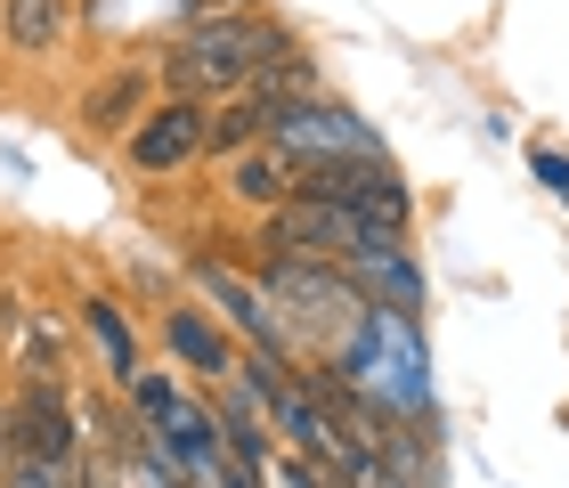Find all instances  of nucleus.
I'll return each instance as SVG.
<instances>
[{"label": "nucleus", "mask_w": 569, "mask_h": 488, "mask_svg": "<svg viewBox=\"0 0 569 488\" xmlns=\"http://www.w3.org/2000/svg\"><path fill=\"white\" fill-rule=\"evenodd\" d=\"M203 147H212V114H203V98H163L154 114H139L131 163L139 171H179V163H196Z\"/></svg>", "instance_id": "nucleus-6"}, {"label": "nucleus", "mask_w": 569, "mask_h": 488, "mask_svg": "<svg viewBox=\"0 0 569 488\" xmlns=\"http://www.w3.org/2000/svg\"><path fill=\"white\" fill-rule=\"evenodd\" d=\"M139 107H147V73H139V66H122L114 82H98V90H90V131H122V122H131Z\"/></svg>", "instance_id": "nucleus-12"}, {"label": "nucleus", "mask_w": 569, "mask_h": 488, "mask_svg": "<svg viewBox=\"0 0 569 488\" xmlns=\"http://www.w3.org/2000/svg\"><path fill=\"white\" fill-rule=\"evenodd\" d=\"M269 245L284 252V261H358V252H382V245H399V228H382L367 212H350V203H326V196H293V203H277L269 212Z\"/></svg>", "instance_id": "nucleus-3"}, {"label": "nucleus", "mask_w": 569, "mask_h": 488, "mask_svg": "<svg viewBox=\"0 0 569 488\" xmlns=\"http://www.w3.org/2000/svg\"><path fill=\"white\" fill-rule=\"evenodd\" d=\"M0 488H82V465H58V456H17Z\"/></svg>", "instance_id": "nucleus-14"}, {"label": "nucleus", "mask_w": 569, "mask_h": 488, "mask_svg": "<svg viewBox=\"0 0 569 488\" xmlns=\"http://www.w3.org/2000/svg\"><path fill=\"white\" fill-rule=\"evenodd\" d=\"M82 407H73L49 375H33L17 391V416H9V440H17V456H58V465H82Z\"/></svg>", "instance_id": "nucleus-5"}, {"label": "nucleus", "mask_w": 569, "mask_h": 488, "mask_svg": "<svg viewBox=\"0 0 569 488\" xmlns=\"http://www.w3.org/2000/svg\"><path fill=\"white\" fill-rule=\"evenodd\" d=\"M196 286H203V301H212V310L237 326L252 350H269V358L284 350V333H293V326H284V318H277V301H269L261 286H244V277L228 269V261H196Z\"/></svg>", "instance_id": "nucleus-7"}, {"label": "nucleus", "mask_w": 569, "mask_h": 488, "mask_svg": "<svg viewBox=\"0 0 569 488\" xmlns=\"http://www.w3.org/2000/svg\"><path fill=\"white\" fill-rule=\"evenodd\" d=\"M82 488H122L114 465H98V456H82Z\"/></svg>", "instance_id": "nucleus-16"}, {"label": "nucleus", "mask_w": 569, "mask_h": 488, "mask_svg": "<svg viewBox=\"0 0 569 488\" xmlns=\"http://www.w3.org/2000/svg\"><path fill=\"white\" fill-rule=\"evenodd\" d=\"M261 293L277 301V318L284 326H309V333H326V342H358V333L375 326V301L350 286V269H326V261H269V277H261Z\"/></svg>", "instance_id": "nucleus-2"}, {"label": "nucleus", "mask_w": 569, "mask_h": 488, "mask_svg": "<svg viewBox=\"0 0 569 488\" xmlns=\"http://www.w3.org/2000/svg\"><path fill=\"white\" fill-rule=\"evenodd\" d=\"M82 318H90V333H98V350H107L114 382L131 391V382H139V342H131V326H122V310H114V301H90Z\"/></svg>", "instance_id": "nucleus-13"}, {"label": "nucleus", "mask_w": 569, "mask_h": 488, "mask_svg": "<svg viewBox=\"0 0 569 488\" xmlns=\"http://www.w3.org/2000/svg\"><path fill=\"white\" fill-rule=\"evenodd\" d=\"M293 163H342V156H382V139L367 131L358 114L342 107H318V98H293V107L277 114V131H269Z\"/></svg>", "instance_id": "nucleus-4"}, {"label": "nucleus", "mask_w": 569, "mask_h": 488, "mask_svg": "<svg viewBox=\"0 0 569 488\" xmlns=\"http://www.w3.org/2000/svg\"><path fill=\"white\" fill-rule=\"evenodd\" d=\"M163 342L179 367H196V375H237V350H228V333L212 318H196V310H171L163 318Z\"/></svg>", "instance_id": "nucleus-10"}, {"label": "nucleus", "mask_w": 569, "mask_h": 488, "mask_svg": "<svg viewBox=\"0 0 569 488\" xmlns=\"http://www.w3.org/2000/svg\"><path fill=\"white\" fill-rule=\"evenodd\" d=\"M0 24H9V49L41 58V49H58V41H66L73 9H66V0H0Z\"/></svg>", "instance_id": "nucleus-11"}, {"label": "nucleus", "mask_w": 569, "mask_h": 488, "mask_svg": "<svg viewBox=\"0 0 569 488\" xmlns=\"http://www.w3.org/2000/svg\"><path fill=\"white\" fill-rule=\"evenodd\" d=\"M293 66V41L277 33L269 17H203L171 41L163 58V82L171 98H212V90H237V82H269V73Z\"/></svg>", "instance_id": "nucleus-1"}, {"label": "nucleus", "mask_w": 569, "mask_h": 488, "mask_svg": "<svg viewBox=\"0 0 569 488\" xmlns=\"http://www.w3.org/2000/svg\"><path fill=\"white\" fill-rule=\"evenodd\" d=\"M350 286L375 301V310H416L423 301V277L407 261V245H382V252H358L350 261Z\"/></svg>", "instance_id": "nucleus-8"}, {"label": "nucleus", "mask_w": 569, "mask_h": 488, "mask_svg": "<svg viewBox=\"0 0 569 488\" xmlns=\"http://www.w3.org/2000/svg\"><path fill=\"white\" fill-rule=\"evenodd\" d=\"M537 179H546V188H561V196H569V163H561V156H537Z\"/></svg>", "instance_id": "nucleus-15"}, {"label": "nucleus", "mask_w": 569, "mask_h": 488, "mask_svg": "<svg viewBox=\"0 0 569 488\" xmlns=\"http://www.w3.org/2000/svg\"><path fill=\"white\" fill-rule=\"evenodd\" d=\"M228 188H237L244 203H269V212H277V203L301 196V163L269 139V147H252V156H237V179H228Z\"/></svg>", "instance_id": "nucleus-9"}]
</instances>
